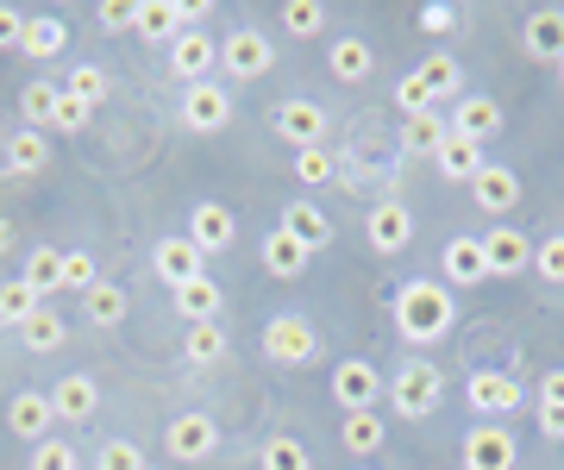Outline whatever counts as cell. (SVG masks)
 Returning <instances> with one entry per match:
<instances>
[{
    "instance_id": "obj_35",
    "label": "cell",
    "mask_w": 564,
    "mask_h": 470,
    "mask_svg": "<svg viewBox=\"0 0 564 470\" xmlns=\"http://www.w3.org/2000/svg\"><path fill=\"white\" fill-rule=\"evenodd\" d=\"M20 339H25L32 351H57L63 339H69V320H63V314H51V307H39V314L20 327Z\"/></svg>"
},
{
    "instance_id": "obj_14",
    "label": "cell",
    "mask_w": 564,
    "mask_h": 470,
    "mask_svg": "<svg viewBox=\"0 0 564 470\" xmlns=\"http://www.w3.org/2000/svg\"><path fill=\"white\" fill-rule=\"evenodd\" d=\"M484 264L489 276H521L533 264V239L514 232V226H496V232H484Z\"/></svg>"
},
{
    "instance_id": "obj_13",
    "label": "cell",
    "mask_w": 564,
    "mask_h": 470,
    "mask_svg": "<svg viewBox=\"0 0 564 470\" xmlns=\"http://www.w3.org/2000/svg\"><path fill=\"white\" fill-rule=\"evenodd\" d=\"M276 232H289V239L307 251V258L333 245V220H326L314 201H289V207H282V220H276Z\"/></svg>"
},
{
    "instance_id": "obj_31",
    "label": "cell",
    "mask_w": 564,
    "mask_h": 470,
    "mask_svg": "<svg viewBox=\"0 0 564 470\" xmlns=\"http://www.w3.org/2000/svg\"><path fill=\"white\" fill-rule=\"evenodd\" d=\"M339 439H345V451H358V458H370V451H383V414L370 408V414H345L339 420Z\"/></svg>"
},
{
    "instance_id": "obj_30",
    "label": "cell",
    "mask_w": 564,
    "mask_h": 470,
    "mask_svg": "<svg viewBox=\"0 0 564 470\" xmlns=\"http://www.w3.org/2000/svg\"><path fill=\"white\" fill-rule=\"evenodd\" d=\"M44 164H51V139H44V132L25 125V132L7 139V170H13V176H39Z\"/></svg>"
},
{
    "instance_id": "obj_5",
    "label": "cell",
    "mask_w": 564,
    "mask_h": 470,
    "mask_svg": "<svg viewBox=\"0 0 564 470\" xmlns=\"http://www.w3.org/2000/svg\"><path fill=\"white\" fill-rule=\"evenodd\" d=\"M333 402H339L345 414H370L377 402H383V370L370 364V358L333 364Z\"/></svg>"
},
{
    "instance_id": "obj_53",
    "label": "cell",
    "mask_w": 564,
    "mask_h": 470,
    "mask_svg": "<svg viewBox=\"0 0 564 470\" xmlns=\"http://www.w3.org/2000/svg\"><path fill=\"white\" fill-rule=\"evenodd\" d=\"M540 402H564V370H552V376L540 383Z\"/></svg>"
},
{
    "instance_id": "obj_50",
    "label": "cell",
    "mask_w": 564,
    "mask_h": 470,
    "mask_svg": "<svg viewBox=\"0 0 564 470\" xmlns=\"http://www.w3.org/2000/svg\"><path fill=\"white\" fill-rule=\"evenodd\" d=\"M452 20H458V13H452L445 0H433V7H421V32H452Z\"/></svg>"
},
{
    "instance_id": "obj_33",
    "label": "cell",
    "mask_w": 564,
    "mask_h": 470,
    "mask_svg": "<svg viewBox=\"0 0 564 470\" xmlns=\"http://www.w3.org/2000/svg\"><path fill=\"white\" fill-rule=\"evenodd\" d=\"M57 95H63V83H32L20 95V113H25V125H32V132L57 125Z\"/></svg>"
},
{
    "instance_id": "obj_24",
    "label": "cell",
    "mask_w": 564,
    "mask_h": 470,
    "mask_svg": "<svg viewBox=\"0 0 564 470\" xmlns=\"http://www.w3.org/2000/svg\"><path fill=\"white\" fill-rule=\"evenodd\" d=\"M326 63H333V83L358 88V83H370V69H377V51H370V39H333Z\"/></svg>"
},
{
    "instance_id": "obj_8",
    "label": "cell",
    "mask_w": 564,
    "mask_h": 470,
    "mask_svg": "<svg viewBox=\"0 0 564 470\" xmlns=\"http://www.w3.org/2000/svg\"><path fill=\"white\" fill-rule=\"evenodd\" d=\"M170 69H176V83H214V69H220V39H207V32H182L170 44Z\"/></svg>"
},
{
    "instance_id": "obj_42",
    "label": "cell",
    "mask_w": 564,
    "mask_h": 470,
    "mask_svg": "<svg viewBox=\"0 0 564 470\" xmlns=\"http://www.w3.org/2000/svg\"><path fill=\"white\" fill-rule=\"evenodd\" d=\"M395 101H402V113H408V120H421V113H433V101H440V95H433V88L421 83V69H408V76H402V88H395Z\"/></svg>"
},
{
    "instance_id": "obj_52",
    "label": "cell",
    "mask_w": 564,
    "mask_h": 470,
    "mask_svg": "<svg viewBox=\"0 0 564 470\" xmlns=\"http://www.w3.org/2000/svg\"><path fill=\"white\" fill-rule=\"evenodd\" d=\"M101 25H107V32H126V25H132V7H126V0H107V7H101Z\"/></svg>"
},
{
    "instance_id": "obj_16",
    "label": "cell",
    "mask_w": 564,
    "mask_h": 470,
    "mask_svg": "<svg viewBox=\"0 0 564 470\" xmlns=\"http://www.w3.org/2000/svg\"><path fill=\"white\" fill-rule=\"evenodd\" d=\"M51 420H57V408H51V395H39V389H20V395L7 402V427H13V439H39L44 446Z\"/></svg>"
},
{
    "instance_id": "obj_41",
    "label": "cell",
    "mask_w": 564,
    "mask_h": 470,
    "mask_svg": "<svg viewBox=\"0 0 564 470\" xmlns=\"http://www.w3.org/2000/svg\"><path fill=\"white\" fill-rule=\"evenodd\" d=\"M63 88H69V95H82L88 107H101V101H107V69H95V63H76Z\"/></svg>"
},
{
    "instance_id": "obj_25",
    "label": "cell",
    "mask_w": 564,
    "mask_h": 470,
    "mask_svg": "<svg viewBox=\"0 0 564 470\" xmlns=\"http://www.w3.org/2000/svg\"><path fill=\"white\" fill-rule=\"evenodd\" d=\"M126 314H132V288L107 283V276L82 295V320H88V327H120Z\"/></svg>"
},
{
    "instance_id": "obj_22",
    "label": "cell",
    "mask_w": 564,
    "mask_h": 470,
    "mask_svg": "<svg viewBox=\"0 0 564 470\" xmlns=\"http://www.w3.org/2000/svg\"><path fill=\"white\" fill-rule=\"evenodd\" d=\"M51 408H57V420H69V427H82L88 414L101 408V389H95V376H63L57 389H51Z\"/></svg>"
},
{
    "instance_id": "obj_47",
    "label": "cell",
    "mask_w": 564,
    "mask_h": 470,
    "mask_svg": "<svg viewBox=\"0 0 564 470\" xmlns=\"http://www.w3.org/2000/svg\"><path fill=\"white\" fill-rule=\"evenodd\" d=\"M32 470H76V451L63 439H44V446H32Z\"/></svg>"
},
{
    "instance_id": "obj_44",
    "label": "cell",
    "mask_w": 564,
    "mask_h": 470,
    "mask_svg": "<svg viewBox=\"0 0 564 470\" xmlns=\"http://www.w3.org/2000/svg\"><path fill=\"white\" fill-rule=\"evenodd\" d=\"M95 470H144V451L132 446V439H107L101 458H95Z\"/></svg>"
},
{
    "instance_id": "obj_12",
    "label": "cell",
    "mask_w": 564,
    "mask_h": 470,
    "mask_svg": "<svg viewBox=\"0 0 564 470\" xmlns=\"http://www.w3.org/2000/svg\"><path fill=\"white\" fill-rule=\"evenodd\" d=\"M464 470H514V433L508 427H470L464 433Z\"/></svg>"
},
{
    "instance_id": "obj_29",
    "label": "cell",
    "mask_w": 564,
    "mask_h": 470,
    "mask_svg": "<svg viewBox=\"0 0 564 470\" xmlns=\"http://www.w3.org/2000/svg\"><path fill=\"white\" fill-rule=\"evenodd\" d=\"M63 44H69V25L57 20V13H32V20H25V39H20V51L25 57H57Z\"/></svg>"
},
{
    "instance_id": "obj_4",
    "label": "cell",
    "mask_w": 564,
    "mask_h": 470,
    "mask_svg": "<svg viewBox=\"0 0 564 470\" xmlns=\"http://www.w3.org/2000/svg\"><path fill=\"white\" fill-rule=\"evenodd\" d=\"M440 395H445V383H440V370H433V364H402V370H395V383H389V402H395L402 420H426V414H440Z\"/></svg>"
},
{
    "instance_id": "obj_46",
    "label": "cell",
    "mask_w": 564,
    "mask_h": 470,
    "mask_svg": "<svg viewBox=\"0 0 564 470\" xmlns=\"http://www.w3.org/2000/svg\"><path fill=\"white\" fill-rule=\"evenodd\" d=\"M533 270H540L545 283H564V239H540L533 245Z\"/></svg>"
},
{
    "instance_id": "obj_20",
    "label": "cell",
    "mask_w": 564,
    "mask_h": 470,
    "mask_svg": "<svg viewBox=\"0 0 564 470\" xmlns=\"http://www.w3.org/2000/svg\"><path fill=\"white\" fill-rule=\"evenodd\" d=\"M521 44H527V57L558 63V57H564V13H558V7H540V13H527Z\"/></svg>"
},
{
    "instance_id": "obj_27",
    "label": "cell",
    "mask_w": 564,
    "mask_h": 470,
    "mask_svg": "<svg viewBox=\"0 0 564 470\" xmlns=\"http://www.w3.org/2000/svg\"><path fill=\"white\" fill-rule=\"evenodd\" d=\"M226 332H220V320H207V327H182V364L188 370H214V364H226Z\"/></svg>"
},
{
    "instance_id": "obj_1",
    "label": "cell",
    "mask_w": 564,
    "mask_h": 470,
    "mask_svg": "<svg viewBox=\"0 0 564 470\" xmlns=\"http://www.w3.org/2000/svg\"><path fill=\"white\" fill-rule=\"evenodd\" d=\"M452 327H458V302H452L445 283L414 276V283L395 288V332H402L408 346H433V339H445Z\"/></svg>"
},
{
    "instance_id": "obj_49",
    "label": "cell",
    "mask_w": 564,
    "mask_h": 470,
    "mask_svg": "<svg viewBox=\"0 0 564 470\" xmlns=\"http://www.w3.org/2000/svg\"><path fill=\"white\" fill-rule=\"evenodd\" d=\"M25 39V13L20 7H0V51H20Z\"/></svg>"
},
{
    "instance_id": "obj_17",
    "label": "cell",
    "mask_w": 564,
    "mask_h": 470,
    "mask_svg": "<svg viewBox=\"0 0 564 470\" xmlns=\"http://www.w3.org/2000/svg\"><path fill=\"white\" fill-rule=\"evenodd\" d=\"M440 276H445V288H477V283H484V276H489L484 239H452L445 258H440Z\"/></svg>"
},
{
    "instance_id": "obj_10",
    "label": "cell",
    "mask_w": 564,
    "mask_h": 470,
    "mask_svg": "<svg viewBox=\"0 0 564 470\" xmlns=\"http://www.w3.org/2000/svg\"><path fill=\"white\" fill-rule=\"evenodd\" d=\"M207 258H202V245L188 239V232H176V239H158V251H151V270H158L170 288H182V283H195V276H207Z\"/></svg>"
},
{
    "instance_id": "obj_32",
    "label": "cell",
    "mask_w": 564,
    "mask_h": 470,
    "mask_svg": "<svg viewBox=\"0 0 564 470\" xmlns=\"http://www.w3.org/2000/svg\"><path fill=\"white\" fill-rule=\"evenodd\" d=\"M25 288H32V295H57L63 288V251H51V245H39L32 251V258H25Z\"/></svg>"
},
{
    "instance_id": "obj_6",
    "label": "cell",
    "mask_w": 564,
    "mask_h": 470,
    "mask_svg": "<svg viewBox=\"0 0 564 470\" xmlns=\"http://www.w3.org/2000/svg\"><path fill=\"white\" fill-rule=\"evenodd\" d=\"M263 351H270V364H314L321 339H314V327H307L302 314H276L263 327Z\"/></svg>"
},
{
    "instance_id": "obj_11",
    "label": "cell",
    "mask_w": 564,
    "mask_h": 470,
    "mask_svg": "<svg viewBox=\"0 0 564 470\" xmlns=\"http://www.w3.org/2000/svg\"><path fill=\"white\" fill-rule=\"evenodd\" d=\"M464 395H470V408H477V414H514L527 402L521 383H514V376H502V370H470Z\"/></svg>"
},
{
    "instance_id": "obj_43",
    "label": "cell",
    "mask_w": 564,
    "mask_h": 470,
    "mask_svg": "<svg viewBox=\"0 0 564 470\" xmlns=\"http://www.w3.org/2000/svg\"><path fill=\"white\" fill-rule=\"evenodd\" d=\"M95 283H101V270H95V258H88V251H63V288H76V295H88Z\"/></svg>"
},
{
    "instance_id": "obj_54",
    "label": "cell",
    "mask_w": 564,
    "mask_h": 470,
    "mask_svg": "<svg viewBox=\"0 0 564 470\" xmlns=\"http://www.w3.org/2000/svg\"><path fill=\"white\" fill-rule=\"evenodd\" d=\"M7 245H13V226L0 220V251H7Z\"/></svg>"
},
{
    "instance_id": "obj_3",
    "label": "cell",
    "mask_w": 564,
    "mask_h": 470,
    "mask_svg": "<svg viewBox=\"0 0 564 470\" xmlns=\"http://www.w3.org/2000/svg\"><path fill=\"white\" fill-rule=\"evenodd\" d=\"M182 125L195 132V139H214L232 125V88L226 83H188L182 88Z\"/></svg>"
},
{
    "instance_id": "obj_34",
    "label": "cell",
    "mask_w": 564,
    "mask_h": 470,
    "mask_svg": "<svg viewBox=\"0 0 564 470\" xmlns=\"http://www.w3.org/2000/svg\"><path fill=\"white\" fill-rule=\"evenodd\" d=\"M263 270H270V276H302V270H307V251L295 245L289 232H270V239H263Z\"/></svg>"
},
{
    "instance_id": "obj_2",
    "label": "cell",
    "mask_w": 564,
    "mask_h": 470,
    "mask_svg": "<svg viewBox=\"0 0 564 470\" xmlns=\"http://www.w3.org/2000/svg\"><path fill=\"white\" fill-rule=\"evenodd\" d=\"M270 63H276V39H263L251 25H239L232 39H220V76L226 83H258V76H270Z\"/></svg>"
},
{
    "instance_id": "obj_48",
    "label": "cell",
    "mask_w": 564,
    "mask_h": 470,
    "mask_svg": "<svg viewBox=\"0 0 564 470\" xmlns=\"http://www.w3.org/2000/svg\"><path fill=\"white\" fill-rule=\"evenodd\" d=\"M295 176H302V183H326V176H333V157H326V144H321V151H302V157H295Z\"/></svg>"
},
{
    "instance_id": "obj_40",
    "label": "cell",
    "mask_w": 564,
    "mask_h": 470,
    "mask_svg": "<svg viewBox=\"0 0 564 470\" xmlns=\"http://www.w3.org/2000/svg\"><path fill=\"white\" fill-rule=\"evenodd\" d=\"M421 83L433 88V95H458V83H464V69H458V57H445V51H433V57L421 63Z\"/></svg>"
},
{
    "instance_id": "obj_19",
    "label": "cell",
    "mask_w": 564,
    "mask_h": 470,
    "mask_svg": "<svg viewBox=\"0 0 564 470\" xmlns=\"http://www.w3.org/2000/svg\"><path fill=\"white\" fill-rule=\"evenodd\" d=\"M470 195H477L484 214H514V207H521V176L508 164H484V176L470 183Z\"/></svg>"
},
{
    "instance_id": "obj_28",
    "label": "cell",
    "mask_w": 564,
    "mask_h": 470,
    "mask_svg": "<svg viewBox=\"0 0 564 470\" xmlns=\"http://www.w3.org/2000/svg\"><path fill=\"white\" fill-rule=\"evenodd\" d=\"M188 239L202 245V258H207V251H226V245H232V207L202 201V207H195V220H188Z\"/></svg>"
},
{
    "instance_id": "obj_55",
    "label": "cell",
    "mask_w": 564,
    "mask_h": 470,
    "mask_svg": "<svg viewBox=\"0 0 564 470\" xmlns=\"http://www.w3.org/2000/svg\"><path fill=\"white\" fill-rule=\"evenodd\" d=\"M552 69H558V88H564V57H558V63H552Z\"/></svg>"
},
{
    "instance_id": "obj_15",
    "label": "cell",
    "mask_w": 564,
    "mask_h": 470,
    "mask_svg": "<svg viewBox=\"0 0 564 470\" xmlns=\"http://www.w3.org/2000/svg\"><path fill=\"white\" fill-rule=\"evenodd\" d=\"M445 132H458V139H496L502 132V107L489 101V95H458V107H452V120H445Z\"/></svg>"
},
{
    "instance_id": "obj_39",
    "label": "cell",
    "mask_w": 564,
    "mask_h": 470,
    "mask_svg": "<svg viewBox=\"0 0 564 470\" xmlns=\"http://www.w3.org/2000/svg\"><path fill=\"white\" fill-rule=\"evenodd\" d=\"M39 307H44V302L25 288V276H20V283H0V327H25Z\"/></svg>"
},
{
    "instance_id": "obj_36",
    "label": "cell",
    "mask_w": 564,
    "mask_h": 470,
    "mask_svg": "<svg viewBox=\"0 0 564 470\" xmlns=\"http://www.w3.org/2000/svg\"><path fill=\"white\" fill-rule=\"evenodd\" d=\"M258 464H263V470H314V458H307V446H302V439H289V433H276V439H263Z\"/></svg>"
},
{
    "instance_id": "obj_9",
    "label": "cell",
    "mask_w": 564,
    "mask_h": 470,
    "mask_svg": "<svg viewBox=\"0 0 564 470\" xmlns=\"http://www.w3.org/2000/svg\"><path fill=\"white\" fill-rule=\"evenodd\" d=\"M270 125H276V139H289L295 151H321L326 144V107H314V101H282L276 113H270Z\"/></svg>"
},
{
    "instance_id": "obj_38",
    "label": "cell",
    "mask_w": 564,
    "mask_h": 470,
    "mask_svg": "<svg viewBox=\"0 0 564 470\" xmlns=\"http://www.w3.org/2000/svg\"><path fill=\"white\" fill-rule=\"evenodd\" d=\"M440 139H445L440 113H421V120L402 125V151H408V157H433V151H440Z\"/></svg>"
},
{
    "instance_id": "obj_51",
    "label": "cell",
    "mask_w": 564,
    "mask_h": 470,
    "mask_svg": "<svg viewBox=\"0 0 564 470\" xmlns=\"http://www.w3.org/2000/svg\"><path fill=\"white\" fill-rule=\"evenodd\" d=\"M540 433L545 439H564V402H540Z\"/></svg>"
},
{
    "instance_id": "obj_23",
    "label": "cell",
    "mask_w": 564,
    "mask_h": 470,
    "mask_svg": "<svg viewBox=\"0 0 564 470\" xmlns=\"http://www.w3.org/2000/svg\"><path fill=\"white\" fill-rule=\"evenodd\" d=\"M364 232H370V245L383 251H402L408 239H414V214H408L402 201H383V207H370V226H364Z\"/></svg>"
},
{
    "instance_id": "obj_45",
    "label": "cell",
    "mask_w": 564,
    "mask_h": 470,
    "mask_svg": "<svg viewBox=\"0 0 564 470\" xmlns=\"http://www.w3.org/2000/svg\"><path fill=\"white\" fill-rule=\"evenodd\" d=\"M88 120H95V107L82 101V95H69V88H63V95H57V125H51V132H82Z\"/></svg>"
},
{
    "instance_id": "obj_7",
    "label": "cell",
    "mask_w": 564,
    "mask_h": 470,
    "mask_svg": "<svg viewBox=\"0 0 564 470\" xmlns=\"http://www.w3.org/2000/svg\"><path fill=\"white\" fill-rule=\"evenodd\" d=\"M163 446H170V458H182V464H202V458L220 451V427H214V414H176V420L163 427Z\"/></svg>"
},
{
    "instance_id": "obj_18",
    "label": "cell",
    "mask_w": 564,
    "mask_h": 470,
    "mask_svg": "<svg viewBox=\"0 0 564 470\" xmlns=\"http://www.w3.org/2000/svg\"><path fill=\"white\" fill-rule=\"evenodd\" d=\"M433 164H440L445 183H477V176H484V144H477V139H458V132H445L440 151H433Z\"/></svg>"
},
{
    "instance_id": "obj_26",
    "label": "cell",
    "mask_w": 564,
    "mask_h": 470,
    "mask_svg": "<svg viewBox=\"0 0 564 470\" xmlns=\"http://www.w3.org/2000/svg\"><path fill=\"white\" fill-rule=\"evenodd\" d=\"M132 32L151 44H176L182 39V7L176 0H144V7H132Z\"/></svg>"
},
{
    "instance_id": "obj_21",
    "label": "cell",
    "mask_w": 564,
    "mask_h": 470,
    "mask_svg": "<svg viewBox=\"0 0 564 470\" xmlns=\"http://www.w3.org/2000/svg\"><path fill=\"white\" fill-rule=\"evenodd\" d=\"M220 307H226V288L214 283V276H195V283H182V288H176L182 327H207V320H220Z\"/></svg>"
},
{
    "instance_id": "obj_37",
    "label": "cell",
    "mask_w": 564,
    "mask_h": 470,
    "mask_svg": "<svg viewBox=\"0 0 564 470\" xmlns=\"http://www.w3.org/2000/svg\"><path fill=\"white\" fill-rule=\"evenodd\" d=\"M282 32H289V39H321L326 7L321 0H289V7H282Z\"/></svg>"
}]
</instances>
